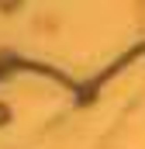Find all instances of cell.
I'll return each instance as SVG.
<instances>
[{"label":"cell","mask_w":145,"mask_h":149,"mask_svg":"<svg viewBox=\"0 0 145 149\" xmlns=\"http://www.w3.org/2000/svg\"><path fill=\"white\" fill-rule=\"evenodd\" d=\"M3 121H7V108L0 104V125H3Z\"/></svg>","instance_id":"obj_1"}]
</instances>
